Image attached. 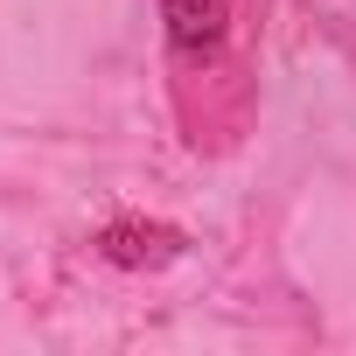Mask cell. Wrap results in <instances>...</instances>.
Instances as JSON below:
<instances>
[{
  "label": "cell",
  "mask_w": 356,
  "mask_h": 356,
  "mask_svg": "<svg viewBox=\"0 0 356 356\" xmlns=\"http://www.w3.org/2000/svg\"><path fill=\"white\" fill-rule=\"evenodd\" d=\"M98 252H105L112 266H168L175 252H182V238H175L168 224H112V231L98 238Z\"/></svg>",
  "instance_id": "cell-2"
},
{
  "label": "cell",
  "mask_w": 356,
  "mask_h": 356,
  "mask_svg": "<svg viewBox=\"0 0 356 356\" xmlns=\"http://www.w3.org/2000/svg\"><path fill=\"white\" fill-rule=\"evenodd\" d=\"M161 22H168V42L182 56H203L231 29V0H161Z\"/></svg>",
  "instance_id": "cell-1"
}]
</instances>
